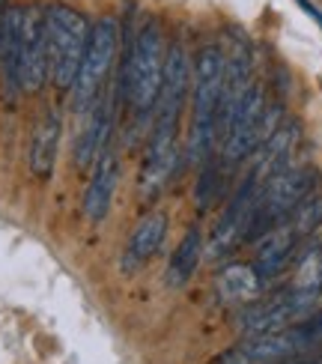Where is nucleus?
<instances>
[{"label": "nucleus", "instance_id": "obj_1", "mask_svg": "<svg viewBox=\"0 0 322 364\" xmlns=\"http://www.w3.org/2000/svg\"><path fill=\"white\" fill-rule=\"evenodd\" d=\"M224 87V51L206 45L191 69V132H188V164H203L212 156L215 117H218Z\"/></svg>", "mask_w": 322, "mask_h": 364}, {"label": "nucleus", "instance_id": "obj_2", "mask_svg": "<svg viewBox=\"0 0 322 364\" xmlns=\"http://www.w3.org/2000/svg\"><path fill=\"white\" fill-rule=\"evenodd\" d=\"M45 33H48V81L57 90H69L78 78L81 60L90 39L87 15L66 4L45 6Z\"/></svg>", "mask_w": 322, "mask_h": 364}, {"label": "nucleus", "instance_id": "obj_3", "mask_svg": "<svg viewBox=\"0 0 322 364\" xmlns=\"http://www.w3.org/2000/svg\"><path fill=\"white\" fill-rule=\"evenodd\" d=\"M164 57L167 48L161 39V27L156 21H146L132 45L126 63V99L141 123L156 111V99L164 78Z\"/></svg>", "mask_w": 322, "mask_h": 364}, {"label": "nucleus", "instance_id": "obj_4", "mask_svg": "<svg viewBox=\"0 0 322 364\" xmlns=\"http://www.w3.org/2000/svg\"><path fill=\"white\" fill-rule=\"evenodd\" d=\"M313 188H319V176L313 168H286L281 173H274L272 179L259 182L245 239H263L269 230L284 224L289 218V212H293Z\"/></svg>", "mask_w": 322, "mask_h": 364}, {"label": "nucleus", "instance_id": "obj_5", "mask_svg": "<svg viewBox=\"0 0 322 364\" xmlns=\"http://www.w3.org/2000/svg\"><path fill=\"white\" fill-rule=\"evenodd\" d=\"M278 119H281V108L266 102L263 87L251 84V90L245 93L239 111L233 117V123H230L227 138L221 141V159L233 164V161L254 156L272 138V132L278 129Z\"/></svg>", "mask_w": 322, "mask_h": 364}, {"label": "nucleus", "instance_id": "obj_6", "mask_svg": "<svg viewBox=\"0 0 322 364\" xmlns=\"http://www.w3.org/2000/svg\"><path fill=\"white\" fill-rule=\"evenodd\" d=\"M117 48H119V27L111 15H102L96 24H90V39H87V51L81 60L78 78L72 84V102L75 111L87 114L96 105L102 87L111 75V66L117 60Z\"/></svg>", "mask_w": 322, "mask_h": 364}, {"label": "nucleus", "instance_id": "obj_7", "mask_svg": "<svg viewBox=\"0 0 322 364\" xmlns=\"http://www.w3.org/2000/svg\"><path fill=\"white\" fill-rule=\"evenodd\" d=\"M319 296L322 293H308V290H293V287H286V290L274 293L269 299H257V301H251V305H245L239 326L248 338L284 331L289 326L301 323L304 316H311Z\"/></svg>", "mask_w": 322, "mask_h": 364}, {"label": "nucleus", "instance_id": "obj_8", "mask_svg": "<svg viewBox=\"0 0 322 364\" xmlns=\"http://www.w3.org/2000/svg\"><path fill=\"white\" fill-rule=\"evenodd\" d=\"M48 81V33H45V9L30 4L21 9L18 30V90L39 93Z\"/></svg>", "mask_w": 322, "mask_h": 364}, {"label": "nucleus", "instance_id": "obj_9", "mask_svg": "<svg viewBox=\"0 0 322 364\" xmlns=\"http://www.w3.org/2000/svg\"><path fill=\"white\" fill-rule=\"evenodd\" d=\"M257 191H259V179L251 171L248 176L242 179V186L236 188V194L230 197V203L224 209V215L218 218V224H215V230L209 236L206 257H212V260H221L224 254H230L245 239V233H248V224H251Z\"/></svg>", "mask_w": 322, "mask_h": 364}, {"label": "nucleus", "instance_id": "obj_10", "mask_svg": "<svg viewBox=\"0 0 322 364\" xmlns=\"http://www.w3.org/2000/svg\"><path fill=\"white\" fill-rule=\"evenodd\" d=\"M117 179H119V161H117V153L111 146H104L99 159H96V168H93V176H90V186L84 191V215L93 221V224H102L111 212V200H114V191H117Z\"/></svg>", "mask_w": 322, "mask_h": 364}, {"label": "nucleus", "instance_id": "obj_11", "mask_svg": "<svg viewBox=\"0 0 322 364\" xmlns=\"http://www.w3.org/2000/svg\"><path fill=\"white\" fill-rule=\"evenodd\" d=\"M259 245L254 251V272L259 275V281H272L278 278L281 272L293 263V257L299 251V236L289 230V224H278L274 230H269L263 239H257Z\"/></svg>", "mask_w": 322, "mask_h": 364}, {"label": "nucleus", "instance_id": "obj_12", "mask_svg": "<svg viewBox=\"0 0 322 364\" xmlns=\"http://www.w3.org/2000/svg\"><path fill=\"white\" fill-rule=\"evenodd\" d=\"M167 236V215L164 212H149L146 218H141V224L134 227V233L129 236V245L122 251V272L132 275V272L141 269L152 254L161 248V242Z\"/></svg>", "mask_w": 322, "mask_h": 364}, {"label": "nucleus", "instance_id": "obj_13", "mask_svg": "<svg viewBox=\"0 0 322 364\" xmlns=\"http://www.w3.org/2000/svg\"><path fill=\"white\" fill-rule=\"evenodd\" d=\"M263 293V281L248 263H230L215 278V296L224 305H251Z\"/></svg>", "mask_w": 322, "mask_h": 364}, {"label": "nucleus", "instance_id": "obj_14", "mask_svg": "<svg viewBox=\"0 0 322 364\" xmlns=\"http://www.w3.org/2000/svg\"><path fill=\"white\" fill-rule=\"evenodd\" d=\"M107 132H111V105L96 99V105L87 111V123L78 134V144H75L78 168H90L99 159V153L107 146Z\"/></svg>", "mask_w": 322, "mask_h": 364}, {"label": "nucleus", "instance_id": "obj_15", "mask_svg": "<svg viewBox=\"0 0 322 364\" xmlns=\"http://www.w3.org/2000/svg\"><path fill=\"white\" fill-rule=\"evenodd\" d=\"M57 146H60V114L48 111L39 117V123L30 138V171L39 179H48L57 164Z\"/></svg>", "mask_w": 322, "mask_h": 364}, {"label": "nucleus", "instance_id": "obj_16", "mask_svg": "<svg viewBox=\"0 0 322 364\" xmlns=\"http://www.w3.org/2000/svg\"><path fill=\"white\" fill-rule=\"evenodd\" d=\"M296 141H299L296 123H284V126H278L272 132V138L257 149V168H254V173H257L259 182H266L274 173H281V171L289 168V156H293Z\"/></svg>", "mask_w": 322, "mask_h": 364}, {"label": "nucleus", "instance_id": "obj_17", "mask_svg": "<svg viewBox=\"0 0 322 364\" xmlns=\"http://www.w3.org/2000/svg\"><path fill=\"white\" fill-rule=\"evenodd\" d=\"M200 257H203V233H200V227H191L186 239H182V245L173 251L171 263H167V284L173 290H182L191 281L197 266H200Z\"/></svg>", "mask_w": 322, "mask_h": 364}, {"label": "nucleus", "instance_id": "obj_18", "mask_svg": "<svg viewBox=\"0 0 322 364\" xmlns=\"http://www.w3.org/2000/svg\"><path fill=\"white\" fill-rule=\"evenodd\" d=\"M221 182H224V159L209 156L200 164V176H197V186H194V200L200 212H206L221 197Z\"/></svg>", "mask_w": 322, "mask_h": 364}, {"label": "nucleus", "instance_id": "obj_19", "mask_svg": "<svg viewBox=\"0 0 322 364\" xmlns=\"http://www.w3.org/2000/svg\"><path fill=\"white\" fill-rule=\"evenodd\" d=\"M286 224H289V230H293L299 239L316 233L322 227V188H313L308 197H304V200L293 212H289Z\"/></svg>", "mask_w": 322, "mask_h": 364}, {"label": "nucleus", "instance_id": "obj_20", "mask_svg": "<svg viewBox=\"0 0 322 364\" xmlns=\"http://www.w3.org/2000/svg\"><path fill=\"white\" fill-rule=\"evenodd\" d=\"M293 290H308L322 293V248L311 245L299 254L296 260V275H293Z\"/></svg>", "mask_w": 322, "mask_h": 364}, {"label": "nucleus", "instance_id": "obj_21", "mask_svg": "<svg viewBox=\"0 0 322 364\" xmlns=\"http://www.w3.org/2000/svg\"><path fill=\"white\" fill-rule=\"evenodd\" d=\"M296 4L301 6V12H308V15H311V18H313L316 24H322V12H319V9L311 4V0H296Z\"/></svg>", "mask_w": 322, "mask_h": 364}, {"label": "nucleus", "instance_id": "obj_22", "mask_svg": "<svg viewBox=\"0 0 322 364\" xmlns=\"http://www.w3.org/2000/svg\"><path fill=\"white\" fill-rule=\"evenodd\" d=\"M313 361H316V364H322V353H319V355H313Z\"/></svg>", "mask_w": 322, "mask_h": 364}, {"label": "nucleus", "instance_id": "obj_23", "mask_svg": "<svg viewBox=\"0 0 322 364\" xmlns=\"http://www.w3.org/2000/svg\"><path fill=\"white\" fill-rule=\"evenodd\" d=\"M0 6H4V0H0Z\"/></svg>", "mask_w": 322, "mask_h": 364}]
</instances>
